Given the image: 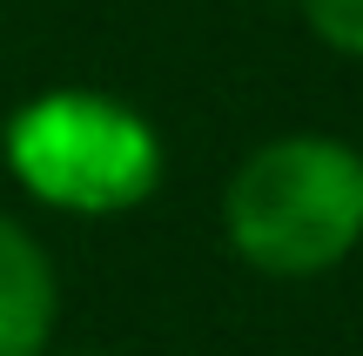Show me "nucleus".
<instances>
[{"label": "nucleus", "instance_id": "nucleus-1", "mask_svg": "<svg viewBox=\"0 0 363 356\" xmlns=\"http://www.w3.org/2000/svg\"><path fill=\"white\" fill-rule=\"evenodd\" d=\"M229 249L262 276H323L363 242V148L343 134H276L222 188Z\"/></svg>", "mask_w": 363, "mask_h": 356}, {"label": "nucleus", "instance_id": "nucleus-2", "mask_svg": "<svg viewBox=\"0 0 363 356\" xmlns=\"http://www.w3.org/2000/svg\"><path fill=\"white\" fill-rule=\"evenodd\" d=\"M7 175L61 215H128L162 188V134L101 88H48L0 128Z\"/></svg>", "mask_w": 363, "mask_h": 356}, {"label": "nucleus", "instance_id": "nucleus-3", "mask_svg": "<svg viewBox=\"0 0 363 356\" xmlns=\"http://www.w3.org/2000/svg\"><path fill=\"white\" fill-rule=\"evenodd\" d=\"M54 316H61V282L27 222L0 209V356H48Z\"/></svg>", "mask_w": 363, "mask_h": 356}, {"label": "nucleus", "instance_id": "nucleus-4", "mask_svg": "<svg viewBox=\"0 0 363 356\" xmlns=\"http://www.w3.org/2000/svg\"><path fill=\"white\" fill-rule=\"evenodd\" d=\"M303 27L343 61H363V0H296Z\"/></svg>", "mask_w": 363, "mask_h": 356}]
</instances>
